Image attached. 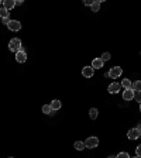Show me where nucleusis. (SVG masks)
<instances>
[{
    "label": "nucleus",
    "mask_w": 141,
    "mask_h": 158,
    "mask_svg": "<svg viewBox=\"0 0 141 158\" xmlns=\"http://www.w3.org/2000/svg\"><path fill=\"white\" fill-rule=\"evenodd\" d=\"M9 50H10L11 52H19L20 50H23L21 40H20V38H11L10 42H9Z\"/></svg>",
    "instance_id": "obj_1"
},
{
    "label": "nucleus",
    "mask_w": 141,
    "mask_h": 158,
    "mask_svg": "<svg viewBox=\"0 0 141 158\" xmlns=\"http://www.w3.org/2000/svg\"><path fill=\"white\" fill-rule=\"evenodd\" d=\"M121 74H123V69L120 66H113V68H110V71L107 72V75L111 79H117L119 76H121Z\"/></svg>",
    "instance_id": "obj_2"
},
{
    "label": "nucleus",
    "mask_w": 141,
    "mask_h": 158,
    "mask_svg": "<svg viewBox=\"0 0 141 158\" xmlns=\"http://www.w3.org/2000/svg\"><path fill=\"white\" fill-rule=\"evenodd\" d=\"M86 148H96L99 145V138L97 137H89V138L85 141Z\"/></svg>",
    "instance_id": "obj_3"
},
{
    "label": "nucleus",
    "mask_w": 141,
    "mask_h": 158,
    "mask_svg": "<svg viewBox=\"0 0 141 158\" xmlns=\"http://www.w3.org/2000/svg\"><path fill=\"white\" fill-rule=\"evenodd\" d=\"M7 27L10 31H20V30H21V23H20L19 20H11Z\"/></svg>",
    "instance_id": "obj_4"
},
{
    "label": "nucleus",
    "mask_w": 141,
    "mask_h": 158,
    "mask_svg": "<svg viewBox=\"0 0 141 158\" xmlns=\"http://www.w3.org/2000/svg\"><path fill=\"white\" fill-rule=\"evenodd\" d=\"M134 95H136V92H134L133 89H124V92H123V99L126 100V102H130V100L134 99Z\"/></svg>",
    "instance_id": "obj_5"
},
{
    "label": "nucleus",
    "mask_w": 141,
    "mask_h": 158,
    "mask_svg": "<svg viewBox=\"0 0 141 158\" xmlns=\"http://www.w3.org/2000/svg\"><path fill=\"white\" fill-rule=\"evenodd\" d=\"M16 61L20 62V64H23V62H26L27 61V54H26L24 50H20L19 52H16Z\"/></svg>",
    "instance_id": "obj_6"
},
{
    "label": "nucleus",
    "mask_w": 141,
    "mask_h": 158,
    "mask_svg": "<svg viewBox=\"0 0 141 158\" xmlns=\"http://www.w3.org/2000/svg\"><path fill=\"white\" fill-rule=\"evenodd\" d=\"M93 74H95V69H93L92 66H85V68H82V75L85 78H92Z\"/></svg>",
    "instance_id": "obj_7"
},
{
    "label": "nucleus",
    "mask_w": 141,
    "mask_h": 158,
    "mask_svg": "<svg viewBox=\"0 0 141 158\" xmlns=\"http://www.w3.org/2000/svg\"><path fill=\"white\" fill-rule=\"evenodd\" d=\"M127 137L130 140H136V138H138L140 137V130L136 127V129H131V130H128V133H127Z\"/></svg>",
    "instance_id": "obj_8"
},
{
    "label": "nucleus",
    "mask_w": 141,
    "mask_h": 158,
    "mask_svg": "<svg viewBox=\"0 0 141 158\" xmlns=\"http://www.w3.org/2000/svg\"><path fill=\"white\" fill-rule=\"evenodd\" d=\"M103 65H104V62L102 61V58H95L92 61V68L93 69H100V68H103Z\"/></svg>",
    "instance_id": "obj_9"
},
{
    "label": "nucleus",
    "mask_w": 141,
    "mask_h": 158,
    "mask_svg": "<svg viewBox=\"0 0 141 158\" xmlns=\"http://www.w3.org/2000/svg\"><path fill=\"white\" fill-rule=\"evenodd\" d=\"M121 89V85L117 83V82H113V83L109 85V92L110 93H117Z\"/></svg>",
    "instance_id": "obj_10"
},
{
    "label": "nucleus",
    "mask_w": 141,
    "mask_h": 158,
    "mask_svg": "<svg viewBox=\"0 0 141 158\" xmlns=\"http://www.w3.org/2000/svg\"><path fill=\"white\" fill-rule=\"evenodd\" d=\"M3 7L6 9V10L10 11L11 9L16 7V2H14V0H4V2H3Z\"/></svg>",
    "instance_id": "obj_11"
},
{
    "label": "nucleus",
    "mask_w": 141,
    "mask_h": 158,
    "mask_svg": "<svg viewBox=\"0 0 141 158\" xmlns=\"http://www.w3.org/2000/svg\"><path fill=\"white\" fill-rule=\"evenodd\" d=\"M51 107H52V110H60L61 107H62V103H61L58 99H55V100H52L51 102Z\"/></svg>",
    "instance_id": "obj_12"
},
{
    "label": "nucleus",
    "mask_w": 141,
    "mask_h": 158,
    "mask_svg": "<svg viewBox=\"0 0 141 158\" xmlns=\"http://www.w3.org/2000/svg\"><path fill=\"white\" fill-rule=\"evenodd\" d=\"M100 3H102V0H95V3L90 6V7H92V11H93V13H97V11L100 10Z\"/></svg>",
    "instance_id": "obj_13"
},
{
    "label": "nucleus",
    "mask_w": 141,
    "mask_h": 158,
    "mask_svg": "<svg viewBox=\"0 0 141 158\" xmlns=\"http://www.w3.org/2000/svg\"><path fill=\"white\" fill-rule=\"evenodd\" d=\"M131 89H133L134 92H141V81H136L133 82V85H131Z\"/></svg>",
    "instance_id": "obj_14"
},
{
    "label": "nucleus",
    "mask_w": 141,
    "mask_h": 158,
    "mask_svg": "<svg viewBox=\"0 0 141 158\" xmlns=\"http://www.w3.org/2000/svg\"><path fill=\"white\" fill-rule=\"evenodd\" d=\"M120 85H121L124 89H131V85H133V82H131L130 79H127V78H126V79H123Z\"/></svg>",
    "instance_id": "obj_15"
},
{
    "label": "nucleus",
    "mask_w": 141,
    "mask_h": 158,
    "mask_svg": "<svg viewBox=\"0 0 141 158\" xmlns=\"http://www.w3.org/2000/svg\"><path fill=\"white\" fill-rule=\"evenodd\" d=\"M97 114H99V110H97L96 107H92L89 110V117L92 119V120H95V119H97Z\"/></svg>",
    "instance_id": "obj_16"
},
{
    "label": "nucleus",
    "mask_w": 141,
    "mask_h": 158,
    "mask_svg": "<svg viewBox=\"0 0 141 158\" xmlns=\"http://www.w3.org/2000/svg\"><path fill=\"white\" fill-rule=\"evenodd\" d=\"M0 17H2V20H3V19H7V17H10V11L6 10L4 7H0Z\"/></svg>",
    "instance_id": "obj_17"
},
{
    "label": "nucleus",
    "mask_w": 141,
    "mask_h": 158,
    "mask_svg": "<svg viewBox=\"0 0 141 158\" xmlns=\"http://www.w3.org/2000/svg\"><path fill=\"white\" fill-rule=\"evenodd\" d=\"M74 147L78 151H82V150H85L86 148V145H85V143H82V141H76V143L74 144Z\"/></svg>",
    "instance_id": "obj_18"
},
{
    "label": "nucleus",
    "mask_w": 141,
    "mask_h": 158,
    "mask_svg": "<svg viewBox=\"0 0 141 158\" xmlns=\"http://www.w3.org/2000/svg\"><path fill=\"white\" fill-rule=\"evenodd\" d=\"M42 113H45V114H51V113H52V107H51V105H44V106H42Z\"/></svg>",
    "instance_id": "obj_19"
},
{
    "label": "nucleus",
    "mask_w": 141,
    "mask_h": 158,
    "mask_svg": "<svg viewBox=\"0 0 141 158\" xmlns=\"http://www.w3.org/2000/svg\"><path fill=\"white\" fill-rule=\"evenodd\" d=\"M116 157H117V158H131L130 155H128V152H119Z\"/></svg>",
    "instance_id": "obj_20"
},
{
    "label": "nucleus",
    "mask_w": 141,
    "mask_h": 158,
    "mask_svg": "<svg viewBox=\"0 0 141 158\" xmlns=\"http://www.w3.org/2000/svg\"><path fill=\"white\" fill-rule=\"evenodd\" d=\"M110 52H104V54H103V55H102V61H103V62H104V61H109V59H110Z\"/></svg>",
    "instance_id": "obj_21"
},
{
    "label": "nucleus",
    "mask_w": 141,
    "mask_h": 158,
    "mask_svg": "<svg viewBox=\"0 0 141 158\" xmlns=\"http://www.w3.org/2000/svg\"><path fill=\"white\" fill-rule=\"evenodd\" d=\"M134 99H136V102H140L141 103V92L136 93V95H134Z\"/></svg>",
    "instance_id": "obj_22"
},
{
    "label": "nucleus",
    "mask_w": 141,
    "mask_h": 158,
    "mask_svg": "<svg viewBox=\"0 0 141 158\" xmlns=\"http://www.w3.org/2000/svg\"><path fill=\"white\" fill-rule=\"evenodd\" d=\"M136 155L141 158V144H140V145H138L137 148H136Z\"/></svg>",
    "instance_id": "obj_23"
},
{
    "label": "nucleus",
    "mask_w": 141,
    "mask_h": 158,
    "mask_svg": "<svg viewBox=\"0 0 141 158\" xmlns=\"http://www.w3.org/2000/svg\"><path fill=\"white\" fill-rule=\"evenodd\" d=\"M11 20H10V17H7V19H3L2 20V23H3V24H6V26H9V23H10Z\"/></svg>",
    "instance_id": "obj_24"
},
{
    "label": "nucleus",
    "mask_w": 141,
    "mask_h": 158,
    "mask_svg": "<svg viewBox=\"0 0 141 158\" xmlns=\"http://www.w3.org/2000/svg\"><path fill=\"white\" fill-rule=\"evenodd\" d=\"M93 3H95V0H86V2H85V6H92Z\"/></svg>",
    "instance_id": "obj_25"
},
{
    "label": "nucleus",
    "mask_w": 141,
    "mask_h": 158,
    "mask_svg": "<svg viewBox=\"0 0 141 158\" xmlns=\"http://www.w3.org/2000/svg\"><path fill=\"white\" fill-rule=\"evenodd\" d=\"M20 4H23L21 0H19V2H16V6H20Z\"/></svg>",
    "instance_id": "obj_26"
},
{
    "label": "nucleus",
    "mask_w": 141,
    "mask_h": 158,
    "mask_svg": "<svg viewBox=\"0 0 141 158\" xmlns=\"http://www.w3.org/2000/svg\"><path fill=\"white\" fill-rule=\"evenodd\" d=\"M137 129H138V130H140V131H141V123H140V124H138V127H137Z\"/></svg>",
    "instance_id": "obj_27"
},
{
    "label": "nucleus",
    "mask_w": 141,
    "mask_h": 158,
    "mask_svg": "<svg viewBox=\"0 0 141 158\" xmlns=\"http://www.w3.org/2000/svg\"><path fill=\"white\" fill-rule=\"evenodd\" d=\"M109 158H117V157H116V155H110V157H109Z\"/></svg>",
    "instance_id": "obj_28"
},
{
    "label": "nucleus",
    "mask_w": 141,
    "mask_h": 158,
    "mask_svg": "<svg viewBox=\"0 0 141 158\" xmlns=\"http://www.w3.org/2000/svg\"><path fill=\"white\" fill-rule=\"evenodd\" d=\"M140 113H141V103H140Z\"/></svg>",
    "instance_id": "obj_29"
},
{
    "label": "nucleus",
    "mask_w": 141,
    "mask_h": 158,
    "mask_svg": "<svg viewBox=\"0 0 141 158\" xmlns=\"http://www.w3.org/2000/svg\"><path fill=\"white\" fill-rule=\"evenodd\" d=\"M133 158H140V157H137V155H136V157H133Z\"/></svg>",
    "instance_id": "obj_30"
},
{
    "label": "nucleus",
    "mask_w": 141,
    "mask_h": 158,
    "mask_svg": "<svg viewBox=\"0 0 141 158\" xmlns=\"http://www.w3.org/2000/svg\"><path fill=\"white\" fill-rule=\"evenodd\" d=\"M140 138H141V131H140Z\"/></svg>",
    "instance_id": "obj_31"
},
{
    "label": "nucleus",
    "mask_w": 141,
    "mask_h": 158,
    "mask_svg": "<svg viewBox=\"0 0 141 158\" xmlns=\"http://www.w3.org/2000/svg\"><path fill=\"white\" fill-rule=\"evenodd\" d=\"M0 4H2V2H0Z\"/></svg>",
    "instance_id": "obj_32"
},
{
    "label": "nucleus",
    "mask_w": 141,
    "mask_h": 158,
    "mask_svg": "<svg viewBox=\"0 0 141 158\" xmlns=\"http://www.w3.org/2000/svg\"><path fill=\"white\" fill-rule=\"evenodd\" d=\"M10 158H13V157H10Z\"/></svg>",
    "instance_id": "obj_33"
}]
</instances>
